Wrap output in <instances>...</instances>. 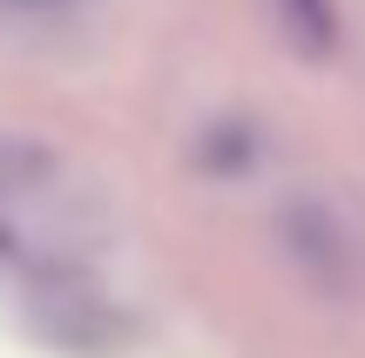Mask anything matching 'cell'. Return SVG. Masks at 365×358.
I'll list each match as a JSON object with an SVG mask.
<instances>
[{
  "label": "cell",
  "mask_w": 365,
  "mask_h": 358,
  "mask_svg": "<svg viewBox=\"0 0 365 358\" xmlns=\"http://www.w3.org/2000/svg\"><path fill=\"white\" fill-rule=\"evenodd\" d=\"M277 230H284L291 264H298L304 278L318 284V291H331V298L359 291V278H365V251H359L352 223H345V216L331 210V203H318V196L291 203V210L277 216Z\"/></svg>",
  "instance_id": "cell-1"
},
{
  "label": "cell",
  "mask_w": 365,
  "mask_h": 358,
  "mask_svg": "<svg viewBox=\"0 0 365 358\" xmlns=\"http://www.w3.org/2000/svg\"><path fill=\"white\" fill-rule=\"evenodd\" d=\"M277 14H284V27L298 34V48L304 54H325L331 48V0H277Z\"/></svg>",
  "instance_id": "cell-2"
},
{
  "label": "cell",
  "mask_w": 365,
  "mask_h": 358,
  "mask_svg": "<svg viewBox=\"0 0 365 358\" xmlns=\"http://www.w3.org/2000/svg\"><path fill=\"white\" fill-rule=\"evenodd\" d=\"M0 7H21V14H48V7H68V0H0Z\"/></svg>",
  "instance_id": "cell-3"
},
{
  "label": "cell",
  "mask_w": 365,
  "mask_h": 358,
  "mask_svg": "<svg viewBox=\"0 0 365 358\" xmlns=\"http://www.w3.org/2000/svg\"><path fill=\"white\" fill-rule=\"evenodd\" d=\"M0 257H7V237H0Z\"/></svg>",
  "instance_id": "cell-4"
}]
</instances>
